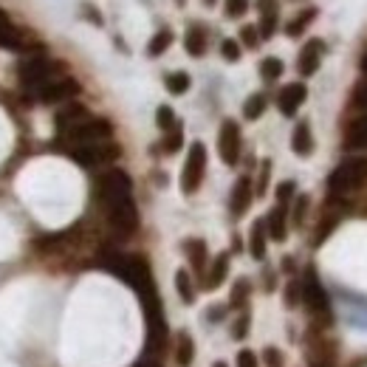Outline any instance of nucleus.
I'll return each instance as SVG.
<instances>
[{"label":"nucleus","mask_w":367,"mask_h":367,"mask_svg":"<svg viewBox=\"0 0 367 367\" xmlns=\"http://www.w3.org/2000/svg\"><path fill=\"white\" fill-rule=\"evenodd\" d=\"M139 302L144 311V322H147V353L159 356L167 348V319H164V308H161V297L156 283L139 291Z\"/></svg>","instance_id":"2"},{"label":"nucleus","mask_w":367,"mask_h":367,"mask_svg":"<svg viewBox=\"0 0 367 367\" xmlns=\"http://www.w3.org/2000/svg\"><path fill=\"white\" fill-rule=\"evenodd\" d=\"M291 150L297 152L299 159H308L311 152H314V136H311V125L308 121H297V128L291 133Z\"/></svg>","instance_id":"19"},{"label":"nucleus","mask_w":367,"mask_h":367,"mask_svg":"<svg viewBox=\"0 0 367 367\" xmlns=\"http://www.w3.org/2000/svg\"><path fill=\"white\" fill-rule=\"evenodd\" d=\"M175 291H178V297H181L184 305H192L195 302L198 291H195V283H192V274L187 268H178L175 271Z\"/></svg>","instance_id":"24"},{"label":"nucleus","mask_w":367,"mask_h":367,"mask_svg":"<svg viewBox=\"0 0 367 367\" xmlns=\"http://www.w3.org/2000/svg\"><path fill=\"white\" fill-rule=\"evenodd\" d=\"M156 125H159L164 133H170L172 128L181 125V121H178V116H175V110H172L170 105H161V108L156 110Z\"/></svg>","instance_id":"33"},{"label":"nucleus","mask_w":367,"mask_h":367,"mask_svg":"<svg viewBox=\"0 0 367 367\" xmlns=\"http://www.w3.org/2000/svg\"><path fill=\"white\" fill-rule=\"evenodd\" d=\"M229 311V305H209V311H206V319L209 322H221Z\"/></svg>","instance_id":"47"},{"label":"nucleus","mask_w":367,"mask_h":367,"mask_svg":"<svg viewBox=\"0 0 367 367\" xmlns=\"http://www.w3.org/2000/svg\"><path fill=\"white\" fill-rule=\"evenodd\" d=\"M68 156L79 164V167H102V164H113L121 156V147L113 141H99V144H82V147H71Z\"/></svg>","instance_id":"6"},{"label":"nucleus","mask_w":367,"mask_h":367,"mask_svg":"<svg viewBox=\"0 0 367 367\" xmlns=\"http://www.w3.org/2000/svg\"><path fill=\"white\" fill-rule=\"evenodd\" d=\"M342 144H345V150H350V152L367 150V116H356V119L348 121Z\"/></svg>","instance_id":"16"},{"label":"nucleus","mask_w":367,"mask_h":367,"mask_svg":"<svg viewBox=\"0 0 367 367\" xmlns=\"http://www.w3.org/2000/svg\"><path fill=\"white\" fill-rule=\"evenodd\" d=\"M359 68H361V74H364V77H367V51H364V54H361V63H359Z\"/></svg>","instance_id":"49"},{"label":"nucleus","mask_w":367,"mask_h":367,"mask_svg":"<svg viewBox=\"0 0 367 367\" xmlns=\"http://www.w3.org/2000/svg\"><path fill=\"white\" fill-rule=\"evenodd\" d=\"M97 198L105 206V218L119 237H130L139 229V209L133 204V181L125 170H108L97 178Z\"/></svg>","instance_id":"1"},{"label":"nucleus","mask_w":367,"mask_h":367,"mask_svg":"<svg viewBox=\"0 0 367 367\" xmlns=\"http://www.w3.org/2000/svg\"><path fill=\"white\" fill-rule=\"evenodd\" d=\"M212 367H229L226 361H215V364H212Z\"/></svg>","instance_id":"52"},{"label":"nucleus","mask_w":367,"mask_h":367,"mask_svg":"<svg viewBox=\"0 0 367 367\" xmlns=\"http://www.w3.org/2000/svg\"><path fill=\"white\" fill-rule=\"evenodd\" d=\"M283 71H286V66H283V59H280V57H266L263 63H260V77H263L266 82L280 79Z\"/></svg>","instance_id":"31"},{"label":"nucleus","mask_w":367,"mask_h":367,"mask_svg":"<svg viewBox=\"0 0 367 367\" xmlns=\"http://www.w3.org/2000/svg\"><path fill=\"white\" fill-rule=\"evenodd\" d=\"M6 23H12V20H9V14L3 9H0V26H6Z\"/></svg>","instance_id":"50"},{"label":"nucleus","mask_w":367,"mask_h":367,"mask_svg":"<svg viewBox=\"0 0 367 367\" xmlns=\"http://www.w3.org/2000/svg\"><path fill=\"white\" fill-rule=\"evenodd\" d=\"M266 232H268V237L271 240H277V243H283L286 240V235H288V209L286 206H274L268 215H266Z\"/></svg>","instance_id":"18"},{"label":"nucleus","mask_w":367,"mask_h":367,"mask_svg":"<svg viewBox=\"0 0 367 367\" xmlns=\"http://www.w3.org/2000/svg\"><path fill=\"white\" fill-rule=\"evenodd\" d=\"M249 294H252V283H249L246 277L235 280V286H232V294H229V308H235V311H246Z\"/></svg>","instance_id":"26"},{"label":"nucleus","mask_w":367,"mask_h":367,"mask_svg":"<svg viewBox=\"0 0 367 367\" xmlns=\"http://www.w3.org/2000/svg\"><path fill=\"white\" fill-rule=\"evenodd\" d=\"M249 325H252V314L249 311H240V317L235 319V325H232V339H246L249 336Z\"/></svg>","instance_id":"36"},{"label":"nucleus","mask_w":367,"mask_h":367,"mask_svg":"<svg viewBox=\"0 0 367 367\" xmlns=\"http://www.w3.org/2000/svg\"><path fill=\"white\" fill-rule=\"evenodd\" d=\"M317 14H319V12H317V6L302 9L299 14H294V17L286 23V34H288V37H299V34L305 32V28H308V26L317 20Z\"/></svg>","instance_id":"25"},{"label":"nucleus","mask_w":367,"mask_h":367,"mask_svg":"<svg viewBox=\"0 0 367 367\" xmlns=\"http://www.w3.org/2000/svg\"><path fill=\"white\" fill-rule=\"evenodd\" d=\"M195 359V342L187 330H178L175 333V364L178 367H190Z\"/></svg>","instance_id":"21"},{"label":"nucleus","mask_w":367,"mask_h":367,"mask_svg":"<svg viewBox=\"0 0 367 367\" xmlns=\"http://www.w3.org/2000/svg\"><path fill=\"white\" fill-rule=\"evenodd\" d=\"M299 288H302V305L308 308L311 314V322L317 328H328L333 322V311H330V299H328V291L325 286L319 283V274L314 268H305L302 280H299Z\"/></svg>","instance_id":"3"},{"label":"nucleus","mask_w":367,"mask_h":367,"mask_svg":"<svg viewBox=\"0 0 367 367\" xmlns=\"http://www.w3.org/2000/svg\"><path fill=\"white\" fill-rule=\"evenodd\" d=\"M181 249H184V255H187V260H190V266H192L195 274H204L206 271L209 252H206V243L201 237H187V240L181 243Z\"/></svg>","instance_id":"17"},{"label":"nucleus","mask_w":367,"mask_h":367,"mask_svg":"<svg viewBox=\"0 0 367 367\" xmlns=\"http://www.w3.org/2000/svg\"><path fill=\"white\" fill-rule=\"evenodd\" d=\"M23 32L20 28H14L12 23L0 26V48H23Z\"/></svg>","instance_id":"32"},{"label":"nucleus","mask_w":367,"mask_h":367,"mask_svg":"<svg viewBox=\"0 0 367 367\" xmlns=\"http://www.w3.org/2000/svg\"><path fill=\"white\" fill-rule=\"evenodd\" d=\"M266 94H252L246 102H243V119H249V121H257L263 113H266Z\"/></svg>","instance_id":"30"},{"label":"nucleus","mask_w":367,"mask_h":367,"mask_svg":"<svg viewBox=\"0 0 367 367\" xmlns=\"http://www.w3.org/2000/svg\"><path fill=\"white\" fill-rule=\"evenodd\" d=\"M240 43L246 46V48H257V43H260L257 26H243V28H240Z\"/></svg>","instance_id":"40"},{"label":"nucleus","mask_w":367,"mask_h":367,"mask_svg":"<svg viewBox=\"0 0 367 367\" xmlns=\"http://www.w3.org/2000/svg\"><path fill=\"white\" fill-rule=\"evenodd\" d=\"M240 150H243V139H240V128L235 119H226L221 125L218 133V152H221V161L235 167L240 161Z\"/></svg>","instance_id":"10"},{"label":"nucleus","mask_w":367,"mask_h":367,"mask_svg":"<svg viewBox=\"0 0 367 367\" xmlns=\"http://www.w3.org/2000/svg\"><path fill=\"white\" fill-rule=\"evenodd\" d=\"M181 144H184V130H181V125H178V128H172L170 133H164L161 152H167V156H172V152H178V150H181Z\"/></svg>","instance_id":"34"},{"label":"nucleus","mask_w":367,"mask_h":367,"mask_svg":"<svg viewBox=\"0 0 367 367\" xmlns=\"http://www.w3.org/2000/svg\"><path fill=\"white\" fill-rule=\"evenodd\" d=\"M257 12H260V40H271L274 32H277V20H280V9L277 0H257Z\"/></svg>","instance_id":"15"},{"label":"nucleus","mask_w":367,"mask_h":367,"mask_svg":"<svg viewBox=\"0 0 367 367\" xmlns=\"http://www.w3.org/2000/svg\"><path fill=\"white\" fill-rule=\"evenodd\" d=\"M294 192H297V184H294V181H283V184H277V204L286 206V204L294 198Z\"/></svg>","instance_id":"42"},{"label":"nucleus","mask_w":367,"mask_h":367,"mask_svg":"<svg viewBox=\"0 0 367 367\" xmlns=\"http://www.w3.org/2000/svg\"><path fill=\"white\" fill-rule=\"evenodd\" d=\"M204 172H206V147L201 141H192L190 152H187V161H184V172H181V192L184 195L198 192Z\"/></svg>","instance_id":"7"},{"label":"nucleus","mask_w":367,"mask_h":367,"mask_svg":"<svg viewBox=\"0 0 367 367\" xmlns=\"http://www.w3.org/2000/svg\"><path fill=\"white\" fill-rule=\"evenodd\" d=\"M85 116H88V110H85L82 105H77V102H74V105H68V108H63V110L57 113V128L66 133L68 128H74L77 121H82Z\"/></svg>","instance_id":"27"},{"label":"nucleus","mask_w":367,"mask_h":367,"mask_svg":"<svg viewBox=\"0 0 367 367\" xmlns=\"http://www.w3.org/2000/svg\"><path fill=\"white\" fill-rule=\"evenodd\" d=\"M164 85H167L170 94L181 97V94H187V90H190L192 79H190V74H187V71H175V74H167V77H164Z\"/></svg>","instance_id":"29"},{"label":"nucleus","mask_w":367,"mask_h":367,"mask_svg":"<svg viewBox=\"0 0 367 367\" xmlns=\"http://www.w3.org/2000/svg\"><path fill=\"white\" fill-rule=\"evenodd\" d=\"M172 32H170V28H161V32H156V34H152V40L147 43V54L150 57H161L170 46H172Z\"/></svg>","instance_id":"28"},{"label":"nucleus","mask_w":367,"mask_h":367,"mask_svg":"<svg viewBox=\"0 0 367 367\" xmlns=\"http://www.w3.org/2000/svg\"><path fill=\"white\" fill-rule=\"evenodd\" d=\"M305 215H308V195H299V198L294 201V212H291L294 226H302V224H305Z\"/></svg>","instance_id":"39"},{"label":"nucleus","mask_w":367,"mask_h":367,"mask_svg":"<svg viewBox=\"0 0 367 367\" xmlns=\"http://www.w3.org/2000/svg\"><path fill=\"white\" fill-rule=\"evenodd\" d=\"M57 68H59V66L51 63V59H46V57H28V59H23V63H20L17 74H20V82H23L26 88L37 90V88H43L46 82L57 79V77H54Z\"/></svg>","instance_id":"8"},{"label":"nucleus","mask_w":367,"mask_h":367,"mask_svg":"<svg viewBox=\"0 0 367 367\" xmlns=\"http://www.w3.org/2000/svg\"><path fill=\"white\" fill-rule=\"evenodd\" d=\"M37 99L46 102V105H57V102H68V99H77L79 94V82L74 77H57L51 82H46L43 88L34 90Z\"/></svg>","instance_id":"9"},{"label":"nucleus","mask_w":367,"mask_h":367,"mask_svg":"<svg viewBox=\"0 0 367 367\" xmlns=\"http://www.w3.org/2000/svg\"><path fill=\"white\" fill-rule=\"evenodd\" d=\"M221 54H224L226 63H237V59H240V43L237 40H224L221 43Z\"/></svg>","instance_id":"41"},{"label":"nucleus","mask_w":367,"mask_h":367,"mask_svg":"<svg viewBox=\"0 0 367 367\" xmlns=\"http://www.w3.org/2000/svg\"><path fill=\"white\" fill-rule=\"evenodd\" d=\"M336 226H339V215H330V212H328V215L322 218V224H319V229H317V246H322V243L328 240V235L336 229Z\"/></svg>","instance_id":"37"},{"label":"nucleus","mask_w":367,"mask_h":367,"mask_svg":"<svg viewBox=\"0 0 367 367\" xmlns=\"http://www.w3.org/2000/svg\"><path fill=\"white\" fill-rule=\"evenodd\" d=\"M268 178H271V161L266 159L260 164V178H257V187H255V195H266V187H268Z\"/></svg>","instance_id":"45"},{"label":"nucleus","mask_w":367,"mask_h":367,"mask_svg":"<svg viewBox=\"0 0 367 367\" xmlns=\"http://www.w3.org/2000/svg\"><path fill=\"white\" fill-rule=\"evenodd\" d=\"M325 43L322 40H308L302 46V51H299V57H297V71L302 74V77H314L317 71H319V66H322V57H325Z\"/></svg>","instance_id":"12"},{"label":"nucleus","mask_w":367,"mask_h":367,"mask_svg":"<svg viewBox=\"0 0 367 367\" xmlns=\"http://www.w3.org/2000/svg\"><path fill=\"white\" fill-rule=\"evenodd\" d=\"M283 299H286V308H297V305L302 302V288H299V280H291V283L286 286Z\"/></svg>","instance_id":"38"},{"label":"nucleus","mask_w":367,"mask_h":367,"mask_svg":"<svg viewBox=\"0 0 367 367\" xmlns=\"http://www.w3.org/2000/svg\"><path fill=\"white\" fill-rule=\"evenodd\" d=\"M136 367H161V364H159L156 359H144V361H139Z\"/></svg>","instance_id":"48"},{"label":"nucleus","mask_w":367,"mask_h":367,"mask_svg":"<svg viewBox=\"0 0 367 367\" xmlns=\"http://www.w3.org/2000/svg\"><path fill=\"white\" fill-rule=\"evenodd\" d=\"M252 201H255V184L249 175H240L232 187V195H229V212L235 218H240L243 212L252 206Z\"/></svg>","instance_id":"13"},{"label":"nucleus","mask_w":367,"mask_h":367,"mask_svg":"<svg viewBox=\"0 0 367 367\" xmlns=\"http://www.w3.org/2000/svg\"><path fill=\"white\" fill-rule=\"evenodd\" d=\"M336 364V345L325 339L322 333H317L308 350H305V367H333Z\"/></svg>","instance_id":"11"},{"label":"nucleus","mask_w":367,"mask_h":367,"mask_svg":"<svg viewBox=\"0 0 367 367\" xmlns=\"http://www.w3.org/2000/svg\"><path fill=\"white\" fill-rule=\"evenodd\" d=\"M305 99H308V88H305L302 82H288L277 94V108H280L283 116H294L302 108Z\"/></svg>","instance_id":"14"},{"label":"nucleus","mask_w":367,"mask_h":367,"mask_svg":"<svg viewBox=\"0 0 367 367\" xmlns=\"http://www.w3.org/2000/svg\"><path fill=\"white\" fill-rule=\"evenodd\" d=\"M218 3V0H204V6H215Z\"/></svg>","instance_id":"51"},{"label":"nucleus","mask_w":367,"mask_h":367,"mask_svg":"<svg viewBox=\"0 0 367 367\" xmlns=\"http://www.w3.org/2000/svg\"><path fill=\"white\" fill-rule=\"evenodd\" d=\"M184 48L190 57H204L206 54V28L204 26H190L187 37H184Z\"/></svg>","instance_id":"23"},{"label":"nucleus","mask_w":367,"mask_h":367,"mask_svg":"<svg viewBox=\"0 0 367 367\" xmlns=\"http://www.w3.org/2000/svg\"><path fill=\"white\" fill-rule=\"evenodd\" d=\"M263 361H266V367H286L280 348H274V345H268V348L263 350Z\"/></svg>","instance_id":"43"},{"label":"nucleus","mask_w":367,"mask_h":367,"mask_svg":"<svg viewBox=\"0 0 367 367\" xmlns=\"http://www.w3.org/2000/svg\"><path fill=\"white\" fill-rule=\"evenodd\" d=\"M364 184H367V159L350 156L328 175V192L330 198H348L350 192L361 190Z\"/></svg>","instance_id":"4"},{"label":"nucleus","mask_w":367,"mask_h":367,"mask_svg":"<svg viewBox=\"0 0 367 367\" xmlns=\"http://www.w3.org/2000/svg\"><path fill=\"white\" fill-rule=\"evenodd\" d=\"M266 240H268V232H266V218H257L252 224V232H249V255L255 260H263L266 257Z\"/></svg>","instance_id":"22"},{"label":"nucleus","mask_w":367,"mask_h":367,"mask_svg":"<svg viewBox=\"0 0 367 367\" xmlns=\"http://www.w3.org/2000/svg\"><path fill=\"white\" fill-rule=\"evenodd\" d=\"M350 108L359 110L361 116H367V82H359V85L350 90Z\"/></svg>","instance_id":"35"},{"label":"nucleus","mask_w":367,"mask_h":367,"mask_svg":"<svg viewBox=\"0 0 367 367\" xmlns=\"http://www.w3.org/2000/svg\"><path fill=\"white\" fill-rule=\"evenodd\" d=\"M226 274H229V252H224V255H218L215 260H212L206 277H204V288L206 291H215L226 280Z\"/></svg>","instance_id":"20"},{"label":"nucleus","mask_w":367,"mask_h":367,"mask_svg":"<svg viewBox=\"0 0 367 367\" xmlns=\"http://www.w3.org/2000/svg\"><path fill=\"white\" fill-rule=\"evenodd\" d=\"M110 136H113V125L108 119H97V116H85L82 121H77L74 128L66 130V139L71 147L99 144V141H108Z\"/></svg>","instance_id":"5"},{"label":"nucleus","mask_w":367,"mask_h":367,"mask_svg":"<svg viewBox=\"0 0 367 367\" xmlns=\"http://www.w3.org/2000/svg\"><path fill=\"white\" fill-rule=\"evenodd\" d=\"M249 12V0H226V17H243Z\"/></svg>","instance_id":"44"},{"label":"nucleus","mask_w":367,"mask_h":367,"mask_svg":"<svg viewBox=\"0 0 367 367\" xmlns=\"http://www.w3.org/2000/svg\"><path fill=\"white\" fill-rule=\"evenodd\" d=\"M237 367H260L257 353H255V350H249V348H243V350L237 353Z\"/></svg>","instance_id":"46"}]
</instances>
